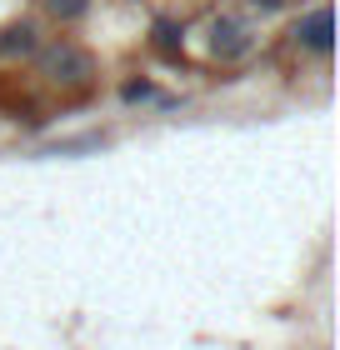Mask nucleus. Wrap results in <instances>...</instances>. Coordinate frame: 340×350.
Wrapping results in <instances>:
<instances>
[{
    "mask_svg": "<svg viewBox=\"0 0 340 350\" xmlns=\"http://www.w3.org/2000/svg\"><path fill=\"white\" fill-rule=\"evenodd\" d=\"M40 70L51 75V81L75 85V81H90V75H95V60L80 51V45H55V51L40 55Z\"/></svg>",
    "mask_w": 340,
    "mask_h": 350,
    "instance_id": "obj_1",
    "label": "nucleus"
},
{
    "mask_svg": "<svg viewBox=\"0 0 340 350\" xmlns=\"http://www.w3.org/2000/svg\"><path fill=\"white\" fill-rule=\"evenodd\" d=\"M296 40L305 45V51H315V55H330V45H335V36H330V10H326V5L311 10V15L296 25Z\"/></svg>",
    "mask_w": 340,
    "mask_h": 350,
    "instance_id": "obj_2",
    "label": "nucleus"
},
{
    "mask_svg": "<svg viewBox=\"0 0 340 350\" xmlns=\"http://www.w3.org/2000/svg\"><path fill=\"white\" fill-rule=\"evenodd\" d=\"M210 51H215L220 60H235V55H246V51H250V36H246V25H240V21H215V25H210Z\"/></svg>",
    "mask_w": 340,
    "mask_h": 350,
    "instance_id": "obj_3",
    "label": "nucleus"
},
{
    "mask_svg": "<svg viewBox=\"0 0 340 350\" xmlns=\"http://www.w3.org/2000/svg\"><path fill=\"white\" fill-rule=\"evenodd\" d=\"M36 45V25L21 21V25H5L0 30V55H15V51H30Z\"/></svg>",
    "mask_w": 340,
    "mask_h": 350,
    "instance_id": "obj_4",
    "label": "nucleus"
},
{
    "mask_svg": "<svg viewBox=\"0 0 340 350\" xmlns=\"http://www.w3.org/2000/svg\"><path fill=\"white\" fill-rule=\"evenodd\" d=\"M155 45L160 51H175V45H181V30H175L170 21H155Z\"/></svg>",
    "mask_w": 340,
    "mask_h": 350,
    "instance_id": "obj_5",
    "label": "nucleus"
},
{
    "mask_svg": "<svg viewBox=\"0 0 340 350\" xmlns=\"http://www.w3.org/2000/svg\"><path fill=\"white\" fill-rule=\"evenodd\" d=\"M55 15H66V21H75V15H86V0H55Z\"/></svg>",
    "mask_w": 340,
    "mask_h": 350,
    "instance_id": "obj_6",
    "label": "nucleus"
},
{
    "mask_svg": "<svg viewBox=\"0 0 340 350\" xmlns=\"http://www.w3.org/2000/svg\"><path fill=\"white\" fill-rule=\"evenodd\" d=\"M151 85H145V81H131V85H125V100H151Z\"/></svg>",
    "mask_w": 340,
    "mask_h": 350,
    "instance_id": "obj_7",
    "label": "nucleus"
},
{
    "mask_svg": "<svg viewBox=\"0 0 340 350\" xmlns=\"http://www.w3.org/2000/svg\"><path fill=\"white\" fill-rule=\"evenodd\" d=\"M255 5H261V10H275V5H280V0H255Z\"/></svg>",
    "mask_w": 340,
    "mask_h": 350,
    "instance_id": "obj_8",
    "label": "nucleus"
}]
</instances>
